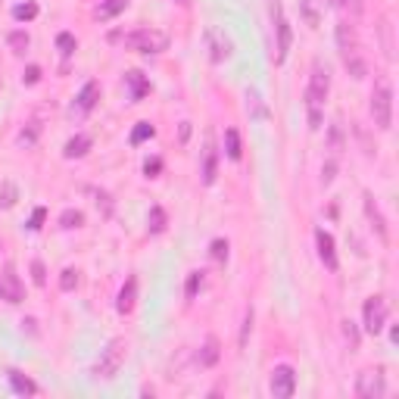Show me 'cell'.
I'll return each mask as SVG.
<instances>
[{
    "label": "cell",
    "instance_id": "cell-1",
    "mask_svg": "<svg viewBox=\"0 0 399 399\" xmlns=\"http://www.w3.org/2000/svg\"><path fill=\"white\" fill-rule=\"evenodd\" d=\"M327 94H331V69H327V63L315 59V63H312V75H309V88H306L309 128H315V131L321 128V112H325Z\"/></svg>",
    "mask_w": 399,
    "mask_h": 399
},
{
    "label": "cell",
    "instance_id": "cell-2",
    "mask_svg": "<svg viewBox=\"0 0 399 399\" xmlns=\"http://www.w3.org/2000/svg\"><path fill=\"white\" fill-rule=\"evenodd\" d=\"M125 356H128V343L122 337H112L103 349H100V359L94 362V378H103V380H112L119 374V368L125 365Z\"/></svg>",
    "mask_w": 399,
    "mask_h": 399
},
{
    "label": "cell",
    "instance_id": "cell-3",
    "mask_svg": "<svg viewBox=\"0 0 399 399\" xmlns=\"http://www.w3.org/2000/svg\"><path fill=\"white\" fill-rule=\"evenodd\" d=\"M368 112H371L374 125L380 131H390L393 128V88L387 79H380L371 91V103H368Z\"/></svg>",
    "mask_w": 399,
    "mask_h": 399
},
{
    "label": "cell",
    "instance_id": "cell-4",
    "mask_svg": "<svg viewBox=\"0 0 399 399\" xmlns=\"http://www.w3.org/2000/svg\"><path fill=\"white\" fill-rule=\"evenodd\" d=\"M125 50H138V53H163L169 50V34L159 28H134L122 38Z\"/></svg>",
    "mask_w": 399,
    "mask_h": 399
},
{
    "label": "cell",
    "instance_id": "cell-5",
    "mask_svg": "<svg viewBox=\"0 0 399 399\" xmlns=\"http://www.w3.org/2000/svg\"><path fill=\"white\" fill-rule=\"evenodd\" d=\"M269 16H272V28H275V63L281 65L284 59H287L290 53V41H294V32H290V22L287 16H284V7H281V0H269Z\"/></svg>",
    "mask_w": 399,
    "mask_h": 399
},
{
    "label": "cell",
    "instance_id": "cell-6",
    "mask_svg": "<svg viewBox=\"0 0 399 399\" xmlns=\"http://www.w3.org/2000/svg\"><path fill=\"white\" fill-rule=\"evenodd\" d=\"M362 325H365L368 334L378 337L387 325V300L384 296H368L365 306H362Z\"/></svg>",
    "mask_w": 399,
    "mask_h": 399
},
{
    "label": "cell",
    "instance_id": "cell-7",
    "mask_svg": "<svg viewBox=\"0 0 399 399\" xmlns=\"http://www.w3.org/2000/svg\"><path fill=\"white\" fill-rule=\"evenodd\" d=\"M384 393H387V384H384V371H380V368H365V371H359V378H356V396L380 399Z\"/></svg>",
    "mask_w": 399,
    "mask_h": 399
},
{
    "label": "cell",
    "instance_id": "cell-8",
    "mask_svg": "<svg viewBox=\"0 0 399 399\" xmlns=\"http://www.w3.org/2000/svg\"><path fill=\"white\" fill-rule=\"evenodd\" d=\"M269 390L275 399H290L296 393V371L290 365H278L275 371H272Z\"/></svg>",
    "mask_w": 399,
    "mask_h": 399
},
{
    "label": "cell",
    "instance_id": "cell-9",
    "mask_svg": "<svg viewBox=\"0 0 399 399\" xmlns=\"http://www.w3.org/2000/svg\"><path fill=\"white\" fill-rule=\"evenodd\" d=\"M315 249H318V259H321V265H325L327 272L340 269V259H337V249H334V237H331V231H325V228L315 231Z\"/></svg>",
    "mask_w": 399,
    "mask_h": 399
},
{
    "label": "cell",
    "instance_id": "cell-10",
    "mask_svg": "<svg viewBox=\"0 0 399 399\" xmlns=\"http://www.w3.org/2000/svg\"><path fill=\"white\" fill-rule=\"evenodd\" d=\"M206 47H209L212 63H225V59H231V53H234V44H231V38L225 34V28H209V32H206Z\"/></svg>",
    "mask_w": 399,
    "mask_h": 399
},
{
    "label": "cell",
    "instance_id": "cell-11",
    "mask_svg": "<svg viewBox=\"0 0 399 399\" xmlns=\"http://www.w3.org/2000/svg\"><path fill=\"white\" fill-rule=\"evenodd\" d=\"M337 47H340L343 63L359 57V38H356V28L349 25V22H340V25H337Z\"/></svg>",
    "mask_w": 399,
    "mask_h": 399
},
{
    "label": "cell",
    "instance_id": "cell-12",
    "mask_svg": "<svg viewBox=\"0 0 399 399\" xmlns=\"http://www.w3.org/2000/svg\"><path fill=\"white\" fill-rule=\"evenodd\" d=\"M365 216H368V222H371V228L378 231V237L380 241H390V231H387V218H384V212H380V206H378V200H374L371 194L365 190Z\"/></svg>",
    "mask_w": 399,
    "mask_h": 399
},
{
    "label": "cell",
    "instance_id": "cell-13",
    "mask_svg": "<svg viewBox=\"0 0 399 399\" xmlns=\"http://www.w3.org/2000/svg\"><path fill=\"white\" fill-rule=\"evenodd\" d=\"M97 100H100V81H88L85 88H81V94L75 97V106L72 110L79 112V116H88V112L97 106Z\"/></svg>",
    "mask_w": 399,
    "mask_h": 399
},
{
    "label": "cell",
    "instance_id": "cell-14",
    "mask_svg": "<svg viewBox=\"0 0 399 399\" xmlns=\"http://www.w3.org/2000/svg\"><path fill=\"white\" fill-rule=\"evenodd\" d=\"M134 303H138V278L131 275L128 281H125V287L119 290V300H116V312H119V315H128L131 309H134Z\"/></svg>",
    "mask_w": 399,
    "mask_h": 399
},
{
    "label": "cell",
    "instance_id": "cell-15",
    "mask_svg": "<svg viewBox=\"0 0 399 399\" xmlns=\"http://www.w3.org/2000/svg\"><path fill=\"white\" fill-rule=\"evenodd\" d=\"M0 300L3 303H22V284L13 275V269H7V275H0Z\"/></svg>",
    "mask_w": 399,
    "mask_h": 399
},
{
    "label": "cell",
    "instance_id": "cell-16",
    "mask_svg": "<svg viewBox=\"0 0 399 399\" xmlns=\"http://www.w3.org/2000/svg\"><path fill=\"white\" fill-rule=\"evenodd\" d=\"M7 378H10V387H13V393H19V396H34V393H38V384H34L28 374L16 371V368H10Z\"/></svg>",
    "mask_w": 399,
    "mask_h": 399
},
{
    "label": "cell",
    "instance_id": "cell-17",
    "mask_svg": "<svg viewBox=\"0 0 399 399\" xmlns=\"http://www.w3.org/2000/svg\"><path fill=\"white\" fill-rule=\"evenodd\" d=\"M125 81H128V88H131V100H134V103H141V100L150 94V81H147L144 72H138V69H131V72L125 75Z\"/></svg>",
    "mask_w": 399,
    "mask_h": 399
},
{
    "label": "cell",
    "instance_id": "cell-18",
    "mask_svg": "<svg viewBox=\"0 0 399 399\" xmlns=\"http://www.w3.org/2000/svg\"><path fill=\"white\" fill-rule=\"evenodd\" d=\"M88 150H91V138H88V134H75V138L65 141L63 156L65 159H81V156H88Z\"/></svg>",
    "mask_w": 399,
    "mask_h": 399
},
{
    "label": "cell",
    "instance_id": "cell-19",
    "mask_svg": "<svg viewBox=\"0 0 399 399\" xmlns=\"http://www.w3.org/2000/svg\"><path fill=\"white\" fill-rule=\"evenodd\" d=\"M125 7H128V0H100V7L94 10V19L110 22V19H116L119 13H125Z\"/></svg>",
    "mask_w": 399,
    "mask_h": 399
},
{
    "label": "cell",
    "instance_id": "cell-20",
    "mask_svg": "<svg viewBox=\"0 0 399 399\" xmlns=\"http://www.w3.org/2000/svg\"><path fill=\"white\" fill-rule=\"evenodd\" d=\"M218 356H222V349H218V340L216 337H209V340L203 343V349L196 353V362H200V368H212L218 362Z\"/></svg>",
    "mask_w": 399,
    "mask_h": 399
},
{
    "label": "cell",
    "instance_id": "cell-21",
    "mask_svg": "<svg viewBox=\"0 0 399 399\" xmlns=\"http://www.w3.org/2000/svg\"><path fill=\"white\" fill-rule=\"evenodd\" d=\"M247 112H249V119H256V122L269 119V110H265V103H262L259 91H253V88L247 91Z\"/></svg>",
    "mask_w": 399,
    "mask_h": 399
},
{
    "label": "cell",
    "instance_id": "cell-22",
    "mask_svg": "<svg viewBox=\"0 0 399 399\" xmlns=\"http://www.w3.org/2000/svg\"><path fill=\"white\" fill-rule=\"evenodd\" d=\"M225 153H228V159H234V163L243 156L241 131H237V128H228V131H225Z\"/></svg>",
    "mask_w": 399,
    "mask_h": 399
},
{
    "label": "cell",
    "instance_id": "cell-23",
    "mask_svg": "<svg viewBox=\"0 0 399 399\" xmlns=\"http://www.w3.org/2000/svg\"><path fill=\"white\" fill-rule=\"evenodd\" d=\"M216 169H218L216 147L206 144V153H203V184H212V181H216Z\"/></svg>",
    "mask_w": 399,
    "mask_h": 399
},
{
    "label": "cell",
    "instance_id": "cell-24",
    "mask_svg": "<svg viewBox=\"0 0 399 399\" xmlns=\"http://www.w3.org/2000/svg\"><path fill=\"white\" fill-rule=\"evenodd\" d=\"M16 200H19V190H16V184L13 181L0 184V209H13Z\"/></svg>",
    "mask_w": 399,
    "mask_h": 399
},
{
    "label": "cell",
    "instance_id": "cell-25",
    "mask_svg": "<svg viewBox=\"0 0 399 399\" xmlns=\"http://www.w3.org/2000/svg\"><path fill=\"white\" fill-rule=\"evenodd\" d=\"M147 231L150 234H163L165 231V209L163 206H153L150 216H147Z\"/></svg>",
    "mask_w": 399,
    "mask_h": 399
},
{
    "label": "cell",
    "instance_id": "cell-26",
    "mask_svg": "<svg viewBox=\"0 0 399 399\" xmlns=\"http://www.w3.org/2000/svg\"><path fill=\"white\" fill-rule=\"evenodd\" d=\"M38 16V3L34 0H25V3H16L13 7V19L16 22H32Z\"/></svg>",
    "mask_w": 399,
    "mask_h": 399
},
{
    "label": "cell",
    "instance_id": "cell-27",
    "mask_svg": "<svg viewBox=\"0 0 399 399\" xmlns=\"http://www.w3.org/2000/svg\"><path fill=\"white\" fill-rule=\"evenodd\" d=\"M153 134H156V128H153L150 122H138V128L131 131V147H138V144H144V141H150Z\"/></svg>",
    "mask_w": 399,
    "mask_h": 399
},
{
    "label": "cell",
    "instance_id": "cell-28",
    "mask_svg": "<svg viewBox=\"0 0 399 399\" xmlns=\"http://www.w3.org/2000/svg\"><path fill=\"white\" fill-rule=\"evenodd\" d=\"M57 47H59V53H63V57H72V53L79 50V41H75V34L59 32L57 34Z\"/></svg>",
    "mask_w": 399,
    "mask_h": 399
},
{
    "label": "cell",
    "instance_id": "cell-29",
    "mask_svg": "<svg viewBox=\"0 0 399 399\" xmlns=\"http://www.w3.org/2000/svg\"><path fill=\"white\" fill-rule=\"evenodd\" d=\"M318 3H321V0H300V7H303V16H306V22H309V25H318V22H321V13H318Z\"/></svg>",
    "mask_w": 399,
    "mask_h": 399
},
{
    "label": "cell",
    "instance_id": "cell-30",
    "mask_svg": "<svg viewBox=\"0 0 399 399\" xmlns=\"http://www.w3.org/2000/svg\"><path fill=\"white\" fill-rule=\"evenodd\" d=\"M79 269H65L63 275H59V290H63V294H72L75 287H79Z\"/></svg>",
    "mask_w": 399,
    "mask_h": 399
},
{
    "label": "cell",
    "instance_id": "cell-31",
    "mask_svg": "<svg viewBox=\"0 0 399 399\" xmlns=\"http://www.w3.org/2000/svg\"><path fill=\"white\" fill-rule=\"evenodd\" d=\"M59 225H63L65 231H72V228H81V225H85V216H81L79 209H65L63 216H59Z\"/></svg>",
    "mask_w": 399,
    "mask_h": 399
},
{
    "label": "cell",
    "instance_id": "cell-32",
    "mask_svg": "<svg viewBox=\"0 0 399 399\" xmlns=\"http://www.w3.org/2000/svg\"><path fill=\"white\" fill-rule=\"evenodd\" d=\"M38 131H41L38 122H32L28 128H22V131H19V147H25V150H28V147L38 144Z\"/></svg>",
    "mask_w": 399,
    "mask_h": 399
},
{
    "label": "cell",
    "instance_id": "cell-33",
    "mask_svg": "<svg viewBox=\"0 0 399 399\" xmlns=\"http://www.w3.org/2000/svg\"><path fill=\"white\" fill-rule=\"evenodd\" d=\"M200 287H203V272H190L187 284H184V296H187V300H196V290Z\"/></svg>",
    "mask_w": 399,
    "mask_h": 399
},
{
    "label": "cell",
    "instance_id": "cell-34",
    "mask_svg": "<svg viewBox=\"0 0 399 399\" xmlns=\"http://www.w3.org/2000/svg\"><path fill=\"white\" fill-rule=\"evenodd\" d=\"M10 47H13V53H25L28 50V44H32V38H28V32H22V28H19V32H13V34H10Z\"/></svg>",
    "mask_w": 399,
    "mask_h": 399
},
{
    "label": "cell",
    "instance_id": "cell-35",
    "mask_svg": "<svg viewBox=\"0 0 399 399\" xmlns=\"http://www.w3.org/2000/svg\"><path fill=\"white\" fill-rule=\"evenodd\" d=\"M212 259H216L218 265L228 262V241H225V237H216V241H212Z\"/></svg>",
    "mask_w": 399,
    "mask_h": 399
},
{
    "label": "cell",
    "instance_id": "cell-36",
    "mask_svg": "<svg viewBox=\"0 0 399 399\" xmlns=\"http://www.w3.org/2000/svg\"><path fill=\"white\" fill-rule=\"evenodd\" d=\"M249 331H253V306H247V312H243V327H241V349L247 347V340H249Z\"/></svg>",
    "mask_w": 399,
    "mask_h": 399
},
{
    "label": "cell",
    "instance_id": "cell-37",
    "mask_svg": "<svg viewBox=\"0 0 399 399\" xmlns=\"http://www.w3.org/2000/svg\"><path fill=\"white\" fill-rule=\"evenodd\" d=\"M32 281L38 284V287H44V284H47V269H44V262H41V259L32 262Z\"/></svg>",
    "mask_w": 399,
    "mask_h": 399
},
{
    "label": "cell",
    "instance_id": "cell-38",
    "mask_svg": "<svg viewBox=\"0 0 399 399\" xmlns=\"http://www.w3.org/2000/svg\"><path fill=\"white\" fill-rule=\"evenodd\" d=\"M343 337H347V343H349V349H356L359 347V331H356V325L353 321H343Z\"/></svg>",
    "mask_w": 399,
    "mask_h": 399
},
{
    "label": "cell",
    "instance_id": "cell-39",
    "mask_svg": "<svg viewBox=\"0 0 399 399\" xmlns=\"http://www.w3.org/2000/svg\"><path fill=\"white\" fill-rule=\"evenodd\" d=\"M159 172H163V159H159V156H153V159H147V163H144V175L147 178H156Z\"/></svg>",
    "mask_w": 399,
    "mask_h": 399
},
{
    "label": "cell",
    "instance_id": "cell-40",
    "mask_svg": "<svg viewBox=\"0 0 399 399\" xmlns=\"http://www.w3.org/2000/svg\"><path fill=\"white\" fill-rule=\"evenodd\" d=\"M44 218H47V209H44V206H38V209L32 212V222H28V228H32V231H41Z\"/></svg>",
    "mask_w": 399,
    "mask_h": 399
},
{
    "label": "cell",
    "instance_id": "cell-41",
    "mask_svg": "<svg viewBox=\"0 0 399 399\" xmlns=\"http://www.w3.org/2000/svg\"><path fill=\"white\" fill-rule=\"evenodd\" d=\"M331 144H334V150H340V147H343V128H340V122L331 125Z\"/></svg>",
    "mask_w": 399,
    "mask_h": 399
},
{
    "label": "cell",
    "instance_id": "cell-42",
    "mask_svg": "<svg viewBox=\"0 0 399 399\" xmlns=\"http://www.w3.org/2000/svg\"><path fill=\"white\" fill-rule=\"evenodd\" d=\"M22 81H25V85H38V81H41V69H38V65H28L25 75H22Z\"/></svg>",
    "mask_w": 399,
    "mask_h": 399
},
{
    "label": "cell",
    "instance_id": "cell-43",
    "mask_svg": "<svg viewBox=\"0 0 399 399\" xmlns=\"http://www.w3.org/2000/svg\"><path fill=\"white\" fill-rule=\"evenodd\" d=\"M337 7H343V10H353V13H359L362 10V0H334Z\"/></svg>",
    "mask_w": 399,
    "mask_h": 399
},
{
    "label": "cell",
    "instance_id": "cell-44",
    "mask_svg": "<svg viewBox=\"0 0 399 399\" xmlns=\"http://www.w3.org/2000/svg\"><path fill=\"white\" fill-rule=\"evenodd\" d=\"M334 169H337L334 163H327L325 169H321V184H331V181H334Z\"/></svg>",
    "mask_w": 399,
    "mask_h": 399
},
{
    "label": "cell",
    "instance_id": "cell-45",
    "mask_svg": "<svg viewBox=\"0 0 399 399\" xmlns=\"http://www.w3.org/2000/svg\"><path fill=\"white\" fill-rule=\"evenodd\" d=\"M187 134H190V122H184L181 125V141H187Z\"/></svg>",
    "mask_w": 399,
    "mask_h": 399
},
{
    "label": "cell",
    "instance_id": "cell-46",
    "mask_svg": "<svg viewBox=\"0 0 399 399\" xmlns=\"http://www.w3.org/2000/svg\"><path fill=\"white\" fill-rule=\"evenodd\" d=\"M175 3H190V0H175Z\"/></svg>",
    "mask_w": 399,
    "mask_h": 399
}]
</instances>
